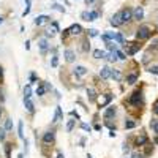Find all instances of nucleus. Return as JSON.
<instances>
[{
  "label": "nucleus",
  "instance_id": "f257e3e1",
  "mask_svg": "<svg viewBox=\"0 0 158 158\" xmlns=\"http://www.w3.org/2000/svg\"><path fill=\"white\" fill-rule=\"evenodd\" d=\"M150 35H152V30H150V27L141 25L139 29H138L136 38H138V40H147V38H150Z\"/></svg>",
  "mask_w": 158,
  "mask_h": 158
},
{
  "label": "nucleus",
  "instance_id": "f03ea898",
  "mask_svg": "<svg viewBox=\"0 0 158 158\" xmlns=\"http://www.w3.org/2000/svg\"><path fill=\"white\" fill-rule=\"evenodd\" d=\"M122 24H123V21H122V11H117V13L111 18V25H112V27H120Z\"/></svg>",
  "mask_w": 158,
  "mask_h": 158
},
{
  "label": "nucleus",
  "instance_id": "7ed1b4c3",
  "mask_svg": "<svg viewBox=\"0 0 158 158\" xmlns=\"http://www.w3.org/2000/svg\"><path fill=\"white\" fill-rule=\"evenodd\" d=\"M131 19H133V10L131 8H123L122 10V21H123V24L130 22Z\"/></svg>",
  "mask_w": 158,
  "mask_h": 158
},
{
  "label": "nucleus",
  "instance_id": "20e7f679",
  "mask_svg": "<svg viewBox=\"0 0 158 158\" xmlns=\"http://www.w3.org/2000/svg\"><path fill=\"white\" fill-rule=\"evenodd\" d=\"M141 101H142V93H141V92H134L131 97H130V100H128L130 105H139Z\"/></svg>",
  "mask_w": 158,
  "mask_h": 158
},
{
  "label": "nucleus",
  "instance_id": "39448f33",
  "mask_svg": "<svg viewBox=\"0 0 158 158\" xmlns=\"http://www.w3.org/2000/svg\"><path fill=\"white\" fill-rule=\"evenodd\" d=\"M111 74H112V70H111L109 67H103L101 70H100V78L101 79H109Z\"/></svg>",
  "mask_w": 158,
  "mask_h": 158
},
{
  "label": "nucleus",
  "instance_id": "423d86ee",
  "mask_svg": "<svg viewBox=\"0 0 158 158\" xmlns=\"http://www.w3.org/2000/svg\"><path fill=\"white\" fill-rule=\"evenodd\" d=\"M142 18H144V10H142V6H136V10L133 11V19L141 21Z\"/></svg>",
  "mask_w": 158,
  "mask_h": 158
},
{
  "label": "nucleus",
  "instance_id": "0eeeda50",
  "mask_svg": "<svg viewBox=\"0 0 158 158\" xmlns=\"http://www.w3.org/2000/svg\"><path fill=\"white\" fill-rule=\"evenodd\" d=\"M68 32H70V35H79V33L82 32V27L79 24H73L70 29H68Z\"/></svg>",
  "mask_w": 158,
  "mask_h": 158
},
{
  "label": "nucleus",
  "instance_id": "6e6552de",
  "mask_svg": "<svg viewBox=\"0 0 158 158\" xmlns=\"http://www.w3.org/2000/svg\"><path fill=\"white\" fill-rule=\"evenodd\" d=\"M63 55H65V60H67V62H70V63L76 60V55H74V52H73L71 49H67V51L63 52Z\"/></svg>",
  "mask_w": 158,
  "mask_h": 158
},
{
  "label": "nucleus",
  "instance_id": "1a4fd4ad",
  "mask_svg": "<svg viewBox=\"0 0 158 158\" xmlns=\"http://www.w3.org/2000/svg\"><path fill=\"white\" fill-rule=\"evenodd\" d=\"M54 138H55V134H54V131H46L44 136H43V142L44 144H49V142L54 141Z\"/></svg>",
  "mask_w": 158,
  "mask_h": 158
},
{
  "label": "nucleus",
  "instance_id": "9d476101",
  "mask_svg": "<svg viewBox=\"0 0 158 158\" xmlns=\"http://www.w3.org/2000/svg\"><path fill=\"white\" fill-rule=\"evenodd\" d=\"M24 105H25V109L29 111V112H35V105L32 103L30 98H24Z\"/></svg>",
  "mask_w": 158,
  "mask_h": 158
},
{
  "label": "nucleus",
  "instance_id": "9b49d317",
  "mask_svg": "<svg viewBox=\"0 0 158 158\" xmlns=\"http://www.w3.org/2000/svg\"><path fill=\"white\" fill-rule=\"evenodd\" d=\"M38 46H40V51L43 52V54L49 49V43H48V40H46V38H43V40L38 41Z\"/></svg>",
  "mask_w": 158,
  "mask_h": 158
},
{
  "label": "nucleus",
  "instance_id": "f8f14e48",
  "mask_svg": "<svg viewBox=\"0 0 158 158\" xmlns=\"http://www.w3.org/2000/svg\"><path fill=\"white\" fill-rule=\"evenodd\" d=\"M74 74L76 76H86L87 74V68L82 67V65H78V67L74 68Z\"/></svg>",
  "mask_w": 158,
  "mask_h": 158
},
{
  "label": "nucleus",
  "instance_id": "ddd939ff",
  "mask_svg": "<svg viewBox=\"0 0 158 158\" xmlns=\"http://www.w3.org/2000/svg\"><path fill=\"white\" fill-rule=\"evenodd\" d=\"M49 19H51L49 16H46V14H41V16H38V18L35 19V24H37V25H43V24H46V22L49 21Z\"/></svg>",
  "mask_w": 158,
  "mask_h": 158
},
{
  "label": "nucleus",
  "instance_id": "4468645a",
  "mask_svg": "<svg viewBox=\"0 0 158 158\" xmlns=\"http://www.w3.org/2000/svg\"><path fill=\"white\" fill-rule=\"evenodd\" d=\"M115 112H117L115 106H109V107H107V109L105 111V119H111L112 115H115Z\"/></svg>",
  "mask_w": 158,
  "mask_h": 158
},
{
  "label": "nucleus",
  "instance_id": "2eb2a0df",
  "mask_svg": "<svg viewBox=\"0 0 158 158\" xmlns=\"http://www.w3.org/2000/svg\"><path fill=\"white\" fill-rule=\"evenodd\" d=\"M93 57H95V59H106V52L101 51V49H95V51H93Z\"/></svg>",
  "mask_w": 158,
  "mask_h": 158
},
{
  "label": "nucleus",
  "instance_id": "dca6fc26",
  "mask_svg": "<svg viewBox=\"0 0 158 158\" xmlns=\"http://www.w3.org/2000/svg\"><path fill=\"white\" fill-rule=\"evenodd\" d=\"M46 90H48V88H46L44 84H40L38 88H37V95H38V97H43V95L46 93Z\"/></svg>",
  "mask_w": 158,
  "mask_h": 158
},
{
  "label": "nucleus",
  "instance_id": "f3484780",
  "mask_svg": "<svg viewBox=\"0 0 158 158\" xmlns=\"http://www.w3.org/2000/svg\"><path fill=\"white\" fill-rule=\"evenodd\" d=\"M106 59L109 60V62H115V60L119 59V57H117V51H112V52L106 54Z\"/></svg>",
  "mask_w": 158,
  "mask_h": 158
},
{
  "label": "nucleus",
  "instance_id": "a211bd4d",
  "mask_svg": "<svg viewBox=\"0 0 158 158\" xmlns=\"http://www.w3.org/2000/svg\"><path fill=\"white\" fill-rule=\"evenodd\" d=\"M87 95H88V98H90V101H95V100H97V92H95V88H88Z\"/></svg>",
  "mask_w": 158,
  "mask_h": 158
},
{
  "label": "nucleus",
  "instance_id": "6ab92c4d",
  "mask_svg": "<svg viewBox=\"0 0 158 158\" xmlns=\"http://www.w3.org/2000/svg\"><path fill=\"white\" fill-rule=\"evenodd\" d=\"M111 78L115 79V81H122V73L119 70H112V74H111Z\"/></svg>",
  "mask_w": 158,
  "mask_h": 158
},
{
  "label": "nucleus",
  "instance_id": "aec40b11",
  "mask_svg": "<svg viewBox=\"0 0 158 158\" xmlns=\"http://www.w3.org/2000/svg\"><path fill=\"white\" fill-rule=\"evenodd\" d=\"M62 119V107L60 106H57V109H55V115H54V122H59Z\"/></svg>",
  "mask_w": 158,
  "mask_h": 158
},
{
  "label": "nucleus",
  "instance_id": "412c9836",
  "mask_svg": "<svg viewBox=\"0 0 158 158\" xmlns=\"http://www.w3.org/2000/svg\"><path fill=\"white\" fill-rule=\"evenodd\" d=\"M136 81H138V74H134V73L126 76V82H128V84H134Z\"/></svg>",
  "mask_w": 158,
  "mask_h": 158
},
{
  "label": "nucleus",
  "instance_id": "4be33fe9",
  "mask_svg": "<svg viewBox=\"0 0 158 158\" xmlns=\"http://www.w3.org/2000/svg\"><path fill=\"white\" fill-rule=\"evenodd\" d=\"M106 48L109 49L111 52H112V51H119V49H117V44H115L114 41H107V43H106Z\"/></svg>",
  "mask_w": 158,
  "mask_h": 158
},
{
  "label": "nucleus",
  "instance_id": "5701e85b",
  "mask_svg": "<svg viewBox=\"0 0 158 158\" xmlns=\"http://www.w3.org/2000/svg\"><path fill=\"white\" fill-rule=\"evenodd\" d=\"M49 32H51L52 35H54V33H57V32H59V24H57V22H51V29H49Z\"/></svg>",
  "mask_w": 158,
  "mask_h": 158
},
{
  "label": "nucleus",
  "instance_id": "b1692460",
  "mask_svg": "<svg viewBox=\"0 0 158 158\" xmlns=\"http://www.w3.org/2000/svg\"><path fill=\"white\" fill-rule=\"evenodd\" d=\"M30 97H32V87L27 86L24 88V98H30Z\"/></svg>",
  "mask_w": 158,
  "mask_h": 158
},
{
  "label": "nucleus",
  "instance_id": "393cba45",
  "mask_svg": "<svg viewBox=\"0 0 158 158\" xmlns=\"http://www.w3.org/2000/svg\"><path fill=\"white\" fill-rule=\"evenodd\" d=\"M81 18H82V21H90V13H88V11H82Z\"/></svg>",
  "mask_w": 158,
  "mask_h": 158
},
{
  "label": "nucleus",
  "instance_id": "a878e982",
  "mask_svg": "<svg viewBox=\"0 0 158 158\" xmlns=\"http://www.w3.org/2000/svg\"><path fill=\"white\" fill-rule=\"evenodd\" d=\"M22 122H19V125H18V133H19V138H21V139H24V131H22Z\"/></svg>",
  "mask_w": 158,
  "mask_h": 158
},
{
  "label": "nucleus",
  "instance_id": "bb28decb",
  "mask_svg": "<svg viewBox=\"0 0 158 158\" xmlns=\"http://www.w3.org/2000/svg\"><path fill=\"white\" fill-rule=\"evenodd\" d=\"M5 130H6V131L13 130V122H11L10 119H6V122H5Z\"/></svg>",
  "mask_w": 158,
  "mask_h": 158
},
{
  "label": "nucleus",
  "instance_id": "cd10ccee",
  "mask_svg": "<svg viewBox=\"0 0 158 158\" xmlns=\"http://www.w3.org/2000/svg\"><path fill=\"white\" fill-rule=\"evenodd\" d=\"M134 126H136V123H134L133 120H126V122H125V128L131 130V128H134Z\"/></svg>",
  "mask_w": 158,
  "mask_h": 158
},
{
  "label": "nucleus",
  "instance_id": "c85d7f7f",
  "mask_svg": "<svg viewBox=\"0 0 158 158\" xmlns=\"http://www.w3.org/2000/svg\"><path fill=\"white\" fill-rule=\"evenodd\" d=\"M150 126H152V130L158 134V120H152V123H150Z\"/></svg>",
  "mask_w": 158,
  "mask_h": 158
},
{
  "label": "nucleus",
  "instance_id": "c756f323",
  "mask_svg": "<svg viewBox=\"0 0 158 158\" xmlns=\"http://www.w3.org/2000/svg\"><path fill=\"white\" fill-rule=\"evenodd\" d=\"M111 100H112V97H111V95H109V93H107V95H106V98H105V101H103V103H101V106H100V107H105V106L107 105V103H109V101H111Z\"/></svg>",
  "mask_w": 158,
  "mask_h": 158
},
{
  "label": "nucleus",
  "instance_id": "7c9ffc66",
  "mask_svg": "<svg viewBox=\"0 0 158 158\" xmlns=\"http://www.w3.org/2000/svg\"><path fill=\"white\" fill-rule=\"evenodd\" d=\"M6 130L5 128H0V142H3V141H5V138H6Z\"/></svg>",
  "mask_w": 158,
  "mask_h": 158
},
{
  "label": "nucleus",
  "instance_id": "2f4dec72",
  "mask_svg": "<svg viewBox=\"0 0 158 158\" xmlns=\"http://www.w3.org/2000/svg\"><path fill=\"white\" fill-rule=\"evenodd\" d=\"M114 41H117V43H123V37L120 33H115L114 35Z\"/></svg>",
  "mask_w": 158,
  "mask_h": 158
},
{
  "label": "nucleus",
  "instance_id": "473e14b6",
  "mask_svg": "<svg viewBox=\"0 0 158 158\" xmlns=\"http://www.w3.org/2000/svg\"><path fill=\"white\" fill-rule=\"evenodd\" d=\"M145 142H147V138H145V136H141V138H138V144H139V145H144Z\"/></svg>",
  "mask_w": 158,
  "mask_h": 158
},
{
  "label": "nucleus",
  "instance_id": "72a5a7b5",
  "mask_svg": "<svg viewBox=\"0 0 158 158\" xmlns=\"http://www.w3.org/2000/svg\"><path fill=\"white\" fill-rule=\"evenodd\" d=\"M73 126H74V120H68V123H67V131H71Z\"/></svg>",
  "mask_w": 158,
  "mask_h": 158
},
{
  "label": "nucleus",
  "instance_id": "f704fd0d",
  "mask_svg": "<svg viewBox=\"0 0 158 158\" xmlns=\"http://www.w3.org/2000/svg\"><path fill=\"white\" fill-rule=\"evenodd\" d=\"M88 37H92V38H93V37H98V32H97L95 29H90V30H88Z\"/></svg>",
  "mask_w": 158,
  "mask_h": 158
},
{
  "label": "nucleus",
  "instance_id": "c9c22d12",
  "mask_svg": "<svg viewBox=\"0 0 158 158\" xmlns=\"http://www.w3.org/2000/svg\"><path fill=\"white\" fill-rule=\"evenodd\" d=\"M51 65H52V67H57V65H59V59H57V55H54V57H52Z\"/></svg>",
  "mask_w": 158,
  "mask_h": 158
},
{
  "label": "nucleus",
  "instance_id": "e433bc0d",
  "mask_svg": "<svg viewBox=\"0 0 158 158\" xmlns=\"http://www.w3.org/2000/svg\"><path fill=\"white\" fill-rule=\"evenodd\" d=\"M98 18V13L97 11H90V21H95Z\"/></svg>",
  "mask_w": 158,
  "mask_h": 158
},
{
  "label": "nucleus",
  "instance_id": "4c0bfd02",
  "mask_svg": "<svg viewBox=\"0 0 158 158\" xmlns=\"http://www.w3.org/2000/svg\"><path fill=\"white\" fill-rule=\"evenodd\" d=\"M149 71L152 73V74H158V67H150Z\"/></svg>",
  "mask_w": 158,
  "mask_h": 158
},
{
  "label": "nucleus",
  "instance_id": "58836bf2",
  "mask_svg": "<svg viewBox=\"0 0 158 158\" xmlns=\"http://www.w3.org/2000/svg\"><path fill=\"white\" fill-rule=\"evenodd\" d=\"M117 57H119L120 60H125V59H126V57H125V54H123L122 51H117Z\"/></svg>",
  "mask_w": 158,
  "mask_h": 158
},
{
  "label": "nucleus",
  "instance_id": "ea45409f",
  "mask_svg": "<svg viewBox=\"0 0 158 158\" xmlns=\"http://www.w3.org/2000/svg\"><path fill=\"white\" fill-rule=\"evenodd\" d=\"M52 8L54 10H59V11H62V13H65V8H62V6L57 5V3H55V5H52Z\"/></svg>",
  "mask_w": 158,
  "mask_h": 158
},
{
  "label": "nucleus",
  "instance_id": "a19ab883",
  "mask_svg": "<svg viewBox=\"0 0 158 158\" xmlns=\"http://www.w3.org/2000/svg\"><path fill=\"white\" fill-rule=\"evenodd\" d=\"M81 128H82V130H86V131H90V126H88L87 123H82V125H81Z\"/></svg>",
  "mask_w": 158,
  "mask_h": 158
},
{
  "label": "nucleus",
  "instance_id": "79ce46f5",
  "mask_svg": "<svg viewBox=\"0 0 158 158\" xmlns=\"http://www.w3.org/2000/svg\"><path fill=\"white\" fill-rule=\"evenodd\" d=\"M71 115H73V117H76V119H78V120H79V114L76 112V111H71Z\"/></svg>",
  "mask_w": 158,
  "mask_h": 158
},
{
  "label": "nucleus",
  "instance_id": "37998d69",
  "mask_svg": "<svg viewBox=\"0 0 158 158\" xmlns=\"http://www.w3.org/2000/svg\"><path fill=\"white\" fill-rule=\"evenodd\" d=\"M131 158H142V155H141V153H133Z\"/></svg>",
  "mask_w": 158,
  "mask_h": 158
},
{
  "label": "nucleus",
  "instance_id": "c03bdc74",
  "mask_svg": "<svg viewBox=\"0 0 158 158\" xmlns=\"http://www.w3.org/2000/svg\"><path fill=\"white\" fill-rule=\"evenodd\" d=\"M153 111H155V112L158 114V103H157V105H155V109H153Z\"/></svg>",
  "mask_w": 158,
  "mask_h": 158
},
{
  "label": "nucleus",
  "instance_id": "a18cd8bd",
  "mask_svg": "<svg viewBox=\"0 0 158 158\" xmlns=\"http://www.w3.org/2000/svg\"><path fill=\"white\" fill-rule=\"evenodd\" d=\"M86 3L88 5V3H93V0H86Z\"/></svg>",
  "mask_w": 158,
  "mask_h": 158
},
{
  "label": "nucleus",
  "instance_id": "49530a36",
  "mask_svg": "<svg viewBox=\"0 0 158 158\" xmlns=\"http://www.w3.org/2000/svg\"><path fill=\"white\" fill-rule=\"evenodd\" d=\"M57 158H63V155H62V153H59V157H57Z\"/></svg>",
  "mask_w": 158,
  "mask_h": 158
},
{
  "label": "nucleus",
  "instance_id": "de8ad7c7",
  "mask_svg": "<svg viewBox=\"0 0 158 158\" xmlns=\"http://www.w3.org/2000/svg\"><path fill=\"white\" fill-rule=\"evenodd\" d=\"M2 22H3V18H2V16H0V24H2Z\"/></svg>",
  "mask_w": 158,
  "mask_h": 158
},
{
  "label": "nucleus",
  "instance_id": "09e8293b",
  "mask_svg": "<svg viewBox=\"0 0 158 158\" xmlns=\"http://www.w3.org/2000/svg\"><path fill=\"white\" fill-rule=\"evenodd\" d=\"M0 76H2V67H0Z\"/></svg>",
  "mask_w": 158,
  "mask_h": 158
},
{
  "label": "nucleus",
  "instance_id": "8fccbe9b",
  "mask_svg": "<svg viewBox=\"0 0 158 158\" xmlns=\"http://www.w3.org/2000/svg\"><path fill=\"white\" fill-rule=\"evenodd\" d=\"M0 117H2V109H0Z\"/></svg>",
  "mask_w": 158,
  "mask_h": 158
},
{
  "label": "nucleus",
  "instance_id": "3c124183",
  "mask_svg": "<svg viewBox=\"0 0 158 158\" xmlns=\"http://www.w3.org/2000/svg\"><path fill=\"white\" fill-rule=\"evenodd\" d=\"M87 158H92V157H90V155H88V157H87Z\"/></svg>",
  "mask_w": 158,
  "mask_h": 158
}]
</instances>
